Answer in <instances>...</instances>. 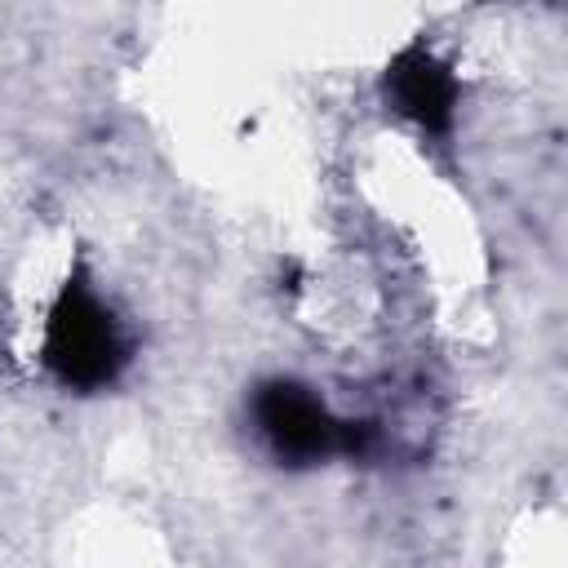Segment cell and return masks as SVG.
I'll return each instance as SVG.
<instances>
[{
  "label": "cell",
  "instance_id": "cell-3",
  "mask_svg": "<svg viewBox=\"0 0 568 568\" xmlns=\"http://www.w3.org/2000/svg\"><path fill=\"white\" fill-rule=\"evenodd\" d=\"M386 102L426 133H448L457 115V75L422 40L404 44L386 62Z\"/></svg>",
  "mask_w": 568,
  "mask_h": 568
},
{
  "label": "cell",
  "instance_id": "cell-1",
  "mask_svg": "<svg viewBox=\"0 0 568 568\" xmlns=\"http://www.w3.org/2000/svg\"><path fill=\"white\" fill-rule=\"evenodd\" d=\"M44 368L67 390H102L120 377L129 359V342L111 306L93 293V284L71 271L58 288L49 320H44Z\"/></svg>",
  "mask_w": 568,
  "mask_h": 568
},
{
  "label": "cell",
  "instance_id": "cell-2",
  "mask_svg": "<svg viewBox=\"0 0 568 568\" xmlns=\"http://www.w3.org/2000/svg\"><path fill=\"white\" fill-rule=\"evenodd\" d=\"M253 422L266 448L288 466H315L337 453H368V426L333 417L302 382H262L253 395Z\"/></svg>",
  "mask_w": 568,
  "mask_h": 568
}]
</instances>
